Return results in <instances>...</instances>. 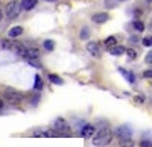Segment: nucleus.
Returning a JSON list of instances; mask_svg holds the SVG:
<instances>
[{
  "label": "nucleus",
  "mask_w": 152,
  "mask_h": 147,
  "mask_svg": "<svg viewBox=\"0 0 152 147\" xmlns=\"http://www.w3.org/2000/svg\"><path fill=\"white\" fill-rule=\"evenodd\" d=\"M21 33H23V28L21 26H14V28L9 29L8 36H9V38H17V36H20Z\"/></svg>",
  "instance_id": "9d476101"
},
{
  "label": "nucleus",
  "mask_w": 152,
  "mask_h": 147,
  "mask_svg": "<svg viewBox=\"0 0 152 147\" xmlns=\"http://www.w3.org/2000/svg\"><path fill=\"white\" fill-rule=\"evenodd\" d=\"M140 147H152V141H149V140H143V141L140 143Z\"/></svg>",
  "instance_id": "b1692460"
},
{
  "label": "nucleus",
  "mask_w": 152,
  "mask_h": 147,
  "mask_svg": "<svg viewBox=\"0 0 152 147\" xmlns=\"http://www.w3.org/2000/svg\"><path fill=\"white\" fill-rule=\"evenodd\" d=\"M119 2H125V0H119Z\"/></svg>",
  "instance_id": "2f4dec72"
},
{
  "label": "nucleus",
  "mask_w": 152,
  "mask_h": 147,
  "mask_svg": "<svg viewBox=\"0 0 152 147\" xmlns=\"http://www.w3.org/2000/svg\"><path fill=\"white\" fill-rule=\"evenodd\" d=\"M37 6V0H21V8L24 11H31Z\"/></svg>",
  "instance_id": "f8f14e48"
},
{
  "label": "nucleus",
  "mask_w": 152,
  "mask_h": 147,
  "mask_svg": "<svg viewBox=\"0 0 152 147\" xmlns=\"http://www.w3.org/2000/svg\"><path fill=\"white\" fill-rule=\"evenodd\" d=\"M3 108H5V102H3L2 99H0V112L3 111Z\"/></svg>",
  "instance_id": "cd10ccee"
},
{
  "label": "nucleus",
  "mask_w": 152,
  "mask_h": 147,
  "mask_svg": "<svg viewBox=\"0 0 152 147\" xmlns=\"http://www.w3.org/2000/svg\"><path fill=\"white\" fill-rule=\"evenodd\" d=\"M34 90H35V91H41V90H43V80H41L40 75H37V76H35V83H34Z\"/></svg>",
  "instance_id": "4468645a"
},
{
  "label": "nucleus",
  "mask_w": 152,
  "mask_h": 147,
  "mask_svg": "<svg viewBox=\"0 0 152 147\" xmlns=\"http://www.w3.org/2000/svg\"><path fill=\"white\" fill-rule=\"evenodd\" d=\"M53 127H55V130L59 133V137H67L69 133H70V126H69V123H67L64 118H61V117L53 121Z\"/></svg>",
  "instance_id": "20e7f679"
},
{
  "label": "nucleus",
  "mask_w": 152,
  "mask_h": 147,
  "mask_svg": "<svg viewBox=\"0 0 152 147\" xmlns=\"http://www.w3.org/2000/svg\"><path fill=\"white\" fill-rule=\"evenodd\" d=\"M94 133H96V129H94V126H91V125H85V126L81 129V135H82L84 138H93Z\"/></svg>",
  "instance_id": "423d86ee"
},
{
  "label": "nucleus",
  "mask_w": 152,
  "mask_h": 147,
  "mask_svg": "<svg viewBox=\"0 0 152 147\" xmlns=\"http://www.w3.org/2000/svg\"><path fill=\"white\" fill-rule=\"evenodd\" d=\"M105 46L107 47H114V46H117V40H116V36H108V38L105 40Z\"/></svg>",
  "instance_id": "f3484780"
},
{
  "label": "nucleus",
  "mask_w": 152,
  "mask_h": 147,
  "mask_svg": "<svg viewBox=\"0 0 152 147\" xmlns=\"http://www.w3.org/2000/svg\"><path fill=\"white\" fill-rule=\"evenodd\" d=\"M43 47L46 49L47 52H52L53 49H55V41H53V40H46V41L43 43Z\"/></svg>",
  "instance_id": "2eb2a0df"
},
{
  "label": "nucleus",
  "mask_w": 152,
  "mask_h": 147,
  "mask_svg": "<svg viewBox=\"0 0 152 147\" xmlns=\"http://www.w3.org/2000/svg\"><path fill=\"white\" fill-rule=\"evenodd\" d=\"M87 50H88V53L90 55H93V56H96V58H99L100 56V49H99V44L94 41H91V43H88L87 44Z\"/></svg>",
  "instance_id": "6e6552de"
},
{
  "label": "nucleus",
  "mask_w": 152,
  "mask_h": 147,
  "mask_svg": "<svg viewBox=\"0 0 152 147\" xmlns=\"http://www.w3.org/2000/svg\"><path fill=\"white\" fill-rule=\"evenodd\" d=\"M111 141H113V132H111V129H110L108 126L99 129V130L94 133V137L91 138V143H93V146H96V147H105V146H108Z\"/></svg>",
  "instance_id": "f257e3e1"
},
{
  "label": "nucleus",
  "mask_w": 152,
  "mask_h": 147,
  "mask_svg": "<svg viewBox=\"0 0 152 147\" xmlns=\"http://www.w3.org/2000/svg\"><path fill=\"white\" fill-rule=\"evenodd\" d=\"M143 46L146 47H152V36H146V38H143Z\"/></svg>",
  "instance_id": "5701e85b"
},
{
  "label": "nucleus",
  "mask_w": 152,
  "mask_h": 147,
  "mask_svg": "<svg viewBox=\"0 0 152 147\" xmlns=\"http://www.w3.org/2000/svg\"><path fill=\"white\" fill-rule=\"evenodd\" d=\"M132 26H134V29L138 30V32H143V30H145V24H143L140 20H135V21L132 23Z\"/></svg>",
  "instance_id": "a211bd4d"
},
{
  "label": "nucleus",
  "mask_w": 152,
  "mask_h": 147,
  "mask_svg": "<svg viewBox=\"0 0 152 147\" xmlns=\"http://www.w3.org/2000/svg\"><path fill=\"white\" fill-rule=\"evenodd\" d=\"M44 2H58V0H44Z\"/></svg>",
  "instance_id": "7c9ffc66"
},
{
  "label": "nucleus",
  "mask_w": 152,
  "mask_h": 147,
  "mask_svg": "<svg viewBox=\"0 0 152 147\" xmlns=\"http://www.w3.org/2000/svg\"><path fill=\"white\" fill-rule=\"evenodd\" d=\"M145 61H146V62H148V64H152V50H151V52H149V53L146 55V58H145Z\"/></svg>",
  "instance_id": "a878e982"
},
{
  "label": "nucleus",
  "mask_w": 152,
  "mask_h": 147,
  "mask_svg": "<svg viewBox=\"0 0 152 147\" xmlns=\"http://www.w3.org/2000/svg\"><path fill=\"white\" fill-rule=\"evenodd\" d=\"M119 71H120L122 75H123V76L126 77V80H128L129 83H134V82H135V76L132 75V73H129V71H126L125 68H119Z\"/></svg>",
  "instance_id": "ddd939ff"
},
{
  "label": "nucleus",
  "mask_w": 152,
  "mask_h": 147,
  "mask_svg": "<svg viewBox=\"0 0 152 147\" xmlns=\"http://www.w3.org/2000/svg\"><path fill=\"white\" fill-rule=\"evenodd\" d=\"M119 147H134V141H132V138H131V140H125V141H120Z\"/></svg>",
  "instance_id": "aec40b11"
},
{
  "label": "nucleus",
  "mask_w": 152,
  "mask_h": 147,
  "mask_svg": "<svg viewBox=\"0 0 152 147\" xmlns=\"http://www.w3.org/2000/svg\"><path fill=\"white\" fill-rule=\"evenodd\" d=\"M148 2H152V0H148Z\"/></svg>",
  "instance_id": "473e14b6"
},
{
  "label": "nucleus",
  "mask_w": 152,
  "mask_h": 147,
  "mask_svg": "<svg viewBox=\"0 0 152 147\" xmlns=\"http://www.w3.org/2000/svg\"><path fill=\"white\" fill-rule=\"evenodd\" d=\"M2 46H3V49H12V43H11V41H8V40L2 41Z\"/></svg>",
  "instance_id": "393cba45"
},
{
  "label": "nucleus",
  "mask_w": 152,
  "mask_h": 147,
  "mask_svg": "<svg viewBox=\"0 0 152 147\" xmlns=\"http://www.w3.org/2000/svg\"><path fill=\"white\" fill-rule=\"evenodd\" d=\"M143 76H145V77H152V70L145 71V73H143Z\"/></svg>",
  "instance_id": "bb28decb"
},
{
  "label": "nucleus",
  "mask_w": 152,
  "mask_h": 147,
  "mask_svg": "<svg viewBox=\"0 0 152 147\" xmlns=\"http://www.w3.org/2000/svg\"><path fill=\"white\" fill-rule=\"evenodd\" d=\"M21 9L23 8H21L20 2H17V0H11V2L6 5V8H5V15H6L8 20H14V18H17L20 15Z\"/></svg>",
  "instance_id": "f03ea898"
},
{
  "label": "nucleus",
  "mask_w": 152,
  "mask_h": 147,
  "mask_svg": "<svg viewBox=\"0 0 152 147\" xmlns=\"http://www.w3.org/2000/svg\"><path fill=\"white\" fill-rule=\"evenodd\" d=\"M24 59H40V50L37 47H28L26 49V55H24Z\"/></svg>",
  "instance_id": "0eeeda50"
},
{
  "label": "nucleus",
  "mask_w": 152,
  "mask_h": 147,
  "mask_svg": "<svg viewBox=\"0 0 152 147\" xmlns=\"http://www.w3.org/2000/svg\"><path fill=\"white\" fill-rule=\"evenodd\" d=\"M23 97H24V96H23L20 91L14 90V88H8V90L3 93V99H5V102H8L9 105H18V103H21Z\"/></svg>",
  "instance_id": "7ed1b4c3"
},
{
  "label": "nucleus",
  "mask_w": 152,
  "mask_h": 147,
  "mask_svg": "<svg viewBox=\"0 0 152 147\" xmlns=\"http://www.w3.org/2000/svg\"><path fill=\"white\" fill-rule=\"evenodd\" d=\"M125 52H126V49H125L123 46H119V44L110 49V53H111L113 56H120V55H123Z\"/></svg>",
  "instance_id": "9b49d317"
},
{
  "label": "nucleus",
  "mask_w": 152,
  "mask_h": 147,
  "mask_svg": "<svg viewBox=\"0 0 152 147\" xmlns=\"http://www.w3.org/2000/svg\"><path fill=\"white\" fill-rule=\"evenodd\" d=\"M135 100H137L138 103H142V102H143L145 99H143V97H135Z\"/></svg>",
  "instance_id": "c85d7f7f"
},
{
  "label": "nucleus",
  "mask_w": 152,
  "mask_h": 147,
  "mask_svg": "<svg viewBox=\"0 0 152 147\" xmlns=\"http://www.w3.org/2000/svg\"><path fill=\"white\" fill-rule=\"evenodd\" d=\"M28 62L35 67V68H41V62H40V59H28Z\"/></svg>",
  "instance_id": "412c9836"
},
{
  "label": "nucleus",
  "mask_w": 152,
  "mask_h": 147,
  "mask_svg": "<svg viewBox=\"0 0 152 147\" xmlns=\"http://www.w3.org/2000/svg\"><path fill=\"white\" fill-rule=\"evenodd\" d=\"M125 53L128 55L129 59H135V58H137V53H135V50H132V49H126V52H125Z\"/></svg>",
  "instance_id": "4be33fe9"
},
{
  "label": "nucleus",
  "mask_w": 152,
  "mask_h": 147,
  "mask_svg": "<svg viewBox=\"0 0 152 147\" xmlns=\"http://www.w3.org/2000/svg\"><path fill=\"white\" fill-rule=\"evenodd\" d=\"M108 18H110V15L107 14V12H97V14H94V15L91 17V20H93L94 23H97V24L105 23Z\"/></svg>",
  "instance_id": "1a4fd4ad"
},
{
  "label": "nucleus",
  "mask_w": 152,
  "mask_h": 147,
  "mask_svg": "<svg viewBox=\"0 0 152 147\" xmlns=\"http://www.w3.org/2000/svg\"><path fill=\"white\" fill-rule=\"evenodd\" d=\"M116 137L120 140V141H125V140H131L132 138V129L128 126V125H122L116 129Z\"/></svg>",
  "instance_id": "39448f33"
},
{
  "label": "nucleus",
  "mask_w": 152,
  "mask_h": 147,
  "mask_svg": "<svg viewBox=\"0 0 152 147\" xmlns=\"http://www.w3.org/2000/svg\"><path fill=\"white\" fill-rule=\"evenodd\" d=\"M2 18H3V12H2V9H0V21H2Z\"/></svg>",
  "instance_id": "c756f323"
},
{
  "label": "nucleus",
  "mask_w": 152,
  "mask_h": 147,
  "mask_svg": "<svg viewBox=\"0 0 152 147\" xmlns=\"http://www.w3.org/2000/svg\"><path fill=\"white\" fill-rule=\"evenodd\" d=\"M49 80L52 82V83H55V85H62V83H64V82H62V79L58 75H49Z\"/></svg>",
  "instance_id": "dca6fc26"
},
{
  "label": "nucleus",
  "mask_w": 152,
  "mask_h": 147,
  "mask_svg": "<svg viewBox=\"0 0 152 147\" xmlns=\"http://www.w3.org/2000/svg\"><path fill=\"white\" fill-rule=\"evenodd\" d=\"M88 36H90V29H88V28H82L81 33H79V38L81 40H87Z\"/></svg>",
  "instance_id": "6ab92c4d"
}]
</instances>
